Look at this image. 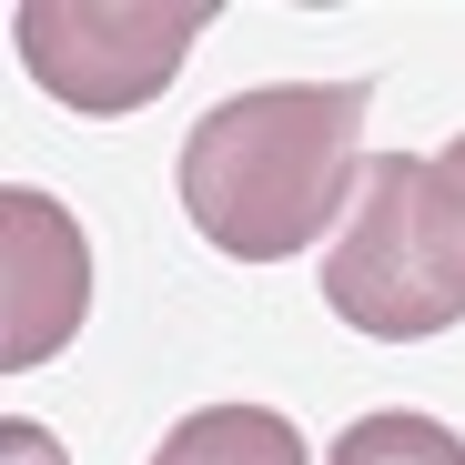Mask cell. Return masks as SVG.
Here are the masks:
<instances>
[{
  "label": "cell",
  "mask_w": 465,
  "mask_h": 465,
  "mask_svg": "<svg viewBox=\"0 0 465 465\" xmlns=\"http://www.w3.org/2000/svg\"><path fill=\"white\" fill-rule=\"evenodd\" d=\"M92 314V243L51 193H0V364L31 374Z\"/></svg>",
  "instance_id": "cell-4"
},
{
  "label": "cell",
  "mask_w": 465,
  "mask_h": 465,
  "mask_svg": "<svg viewBox=\"0 0 465 465\" xmlns=\"http://www.w3.org/2000/svg\"><path fill=\"white\" fill-rule=\"evenodd\" d=\"M152 465H303V435L273 405H203L163 435Z\"/></svg>",
  "instance_id": "cell-5"
},
{
  "label": "cell",
  "mask_w": 465,
  "mask_h": 465,
  "mask_svg": "<svg viewBox=\"0 0 465 465\" xmlns=\"http://www.w3.org/2000/svg\"><path fill=\"white\" fill-rule=\"evenodd\" d=\"M415 232H425V263L455 293L465 314V142H445L435 163H415Z\"/></svg>",
  "instance_id": "cell-6"
},
{
  "label": "cell",
  "mask_w": 465,
  "mask_h": 465,
  "mask_svg": "<svg viewBox=\"0 0 465 465\" xmlns=\"http://www.w3.org/2000/svg\"><path fill=\"white\" fill-rule=\"evenodd\" d=\"M324 465H465V435L455 425H435V415H354L344 435H334V455Z\"/></svg>",
  "instance_id": "cell-7"
},
{
  "label": "cell",
  "mask_w": 465,
  "mask_h": 465,
  "mask_svg": "<svg viewBox=\"0 0 465 465\" xmlns=\"http://www.w3.org/2000/svg\"><path fill=\"white\" fill-rule=\"evenodd\" d=\"M364 82H273L232 92L183 142V213L213 253L283 263L354 213L364 183Z\"/></svg>",
  "instance_id": "cell-1"
},
{
  "label": "cell",
  "mask_w": 465,
  "mask_h": 465,
  "mask_svg": "<svg viewBox=\"0 0 465 465\" xmlns=\"http://www.w3.org/2000/svg\"><path fill=\"white\" fill-rule=\"evenodd\" d=\"M11 455H21V465H61V445H51L41 425H11Z\"/></svg>",
  "instance_id": "cell-8"
},
{
  "label": "cell",
  "mask_w": 465,
  "mask_h": 465,
  "mask_svg": "<svg viewBox=\"0 0 465 465\" xmlns=\"http://www.w3.org/2000/svg\"><path fill=\"white\" fill-rule=\"evenodd\" d=\"M415 163L425 152H374L364 193H354L334 253H324V303L374 344H425V334L455 324V293L435 283L425 232H415Z\"/></svg>",
  "instance_id": "cell-3"
},
{
  "label": "cell",
  "mask_w": 465,
  "mask_h": 465,
  "mask_svg": "<svg viewBox=\"0 0 465 465\" xmlns=\"http://www.w3.org/2000/svg\"><path fill=\"white\" fill-rule=\"evenodd\" d=\"M203 21H213V0H31L11 41L51 102L112 122V112H142L183 71Z\"/></svg>",
  "instance_id": "cell-2"
}]
</instances>
